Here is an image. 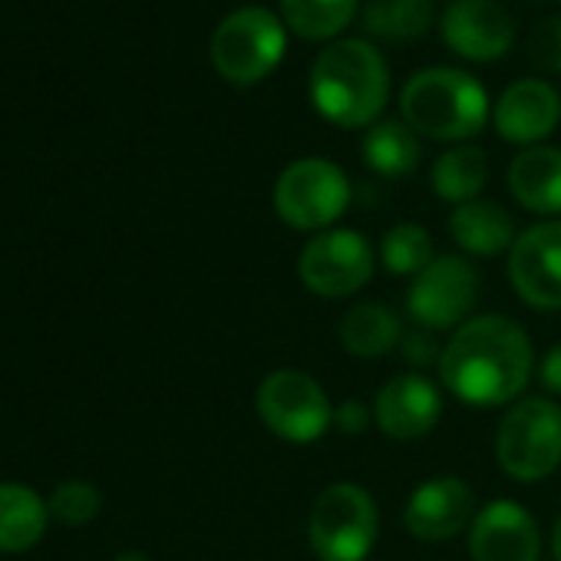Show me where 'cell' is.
I'll list each match as a JSON object with an SVG mask.
<instances>
[{
	"mask_svg": "<svg viewBox=\"0 0 561 561\" xmlns=\"http://www.w3.org/2000/svg\"><path fill=\"white\" fill-rule=\"evenodd\" d=\"M508 192L535 215H561V149H522L508 165Z\"/></svg>",
	"mask_w": 561,
	"mask_h": 561,
	"instance_id": "17",
	"label": "cell"
},
{
	"mask_svg": "<svg viewBox=\"0 0 561 561\" xmlns=\"http://www.w3.org/2000/svg\"><path fill=\"white\" fill-rule=\"evenodd\" d=\"M351 205V182L331 159H298L274 182V211L295 231H324Z\"/></svg>",
	"mask_w": 561,
	"mask_h": 561,
	"instance_id": "7",
	"label": "cell"
},
{
	"mask_svg": "<svg viewBox=\"0 0 561 561\" xmlns=\"http://www.w3.org/2000/svg\"><path fill=\"white\" fill-rule=\"evenodd\" d=\"M558 4H561V0H558Z\"/></svg>",
	"mask_w": 561,
	"mask_h": 561,
	"instance_id": "33",
	"label": "cell"
},
{
	"mask_svg": "<svg viewBox=\"0 0 561 561\" xmlns=\"http://www.w3.org/2000/svg\"><path fill=\"white\" fill-rule=\"evenodd\" d=\"M314 110L341 126L364 129L383 113L390 100V70L383 54L367 41H334L311 67Z\"/></svg>",
	"mask_w": 561,
	"mask_h": 561,
	"instance_id": "2",
	"label": "cell"
},
{
	"mask_svg": "<svg viewBox=\"0 0 561 561\" xmlns=\"http://www.w3.org/2000/svg\"><path fill=\"white\" fill-rule=\"evenodd\" d=\"M443 44L472 64H492L515 44V24L495 0H453L439 18Z\"/></svg>",
	"mask_w": 561,
	"mask_h": 561,
	"instance_id": "12",
	"label": "cell"
},
{
	"mask_svg": "<svg viewBox=\"0 0 561 561\" xmlns=\"http://www.w3.org/2000/svg\"><path fill=\"white\" fill-rule=\"evenodd\" d=\"M261 423L288 443H314L334 426V407L328 390L305 370H271L254 393Z\"/></svg>",
	"mask_w": 561,
	"mask_h": 561,
	"instance_id": "8",
	"label": "cell"
},
{
	"mask_svg": "<svg viewBox=\"0 0 561 561\" xmlns=\"http://www.w3.org/2000/svg\"><path fill=\"white\" fill-rule=\"evenodd\" d=\"M495 133L512 146H535L561 123V96L545 80H515L492 110Z\"/></svg>",
	"mask_w": 561,
	"mask_h": 561,
	"instance_id": "16",
	"label": "cell"
},
{
	"mask_svg": "<svg viewBox=\"0 0 561 561\" xmlns=\"http://www.w3.org/2000/svg\"><path fill=\"white\" fill-rule=\"evenodd\" d=\"M489 179V159L479 146H453L433 162V188L443 202L466 205L476 202Z\"/></svg>",
	"mask_w": 561,
	"mask_h": 561,
	"instance_id": "22",
	"label": "cell"
},
{
	"mask_svg": "<svg viewBox=\"0 0 561 561\" xmlns=\"http://www.w3.org/2000/svg\"><path fill=\"white\" fill-rule=\"evenodd\" d=\"M439 416H443L439 387L420 374L390 377L374 400V420L380 433L400 443L423 439L426 433H433Z\"/></svg>",
	"mask_w": 561,
	"mask_h": 561,
	"instance_id": "15",
	"label": "cell"
},
{
	"mask_svg": "<svg viewBox=\"0 0 561 561\" xmlns=\"http://www.w3.org/2000/svg\"><path fill=\"white\" fill-rule=\"evenodd\" d=\"M403 123L436 142H466L482 133L489 119L485 87L453 67H430L407 80L400 93Z\"/></svg>",
	"mask_w": 561,
	"mask_h": 561,
	"instance_id": "3",
	"label": "cell"
},
{
	"mask_svg": "<svg viewBox=\"0 0 561 561\" xmlns=\"http://www.w3.org/2000/svg\"><path fill=\"white\" fill-rule=\"evenodd\" d=\"M443 347H446V344H439V341L433 337V331H426V328H416V331L403 334V341H400V354H403L413 367H430V364L439 367Z\"/></svg>",
	"mask_w": 561,
	"mask_h": 561,
	"instance_id": "28",
	"label": "cell"
},
{
	"mask_svg": "<svg viewBox=\"0 0 561 561\" xmlns=\"http://www.w3.org/2000/svg\"><path fill=\"white\" fill-rule=\"evenodd\" d=\"M476 518L472 489L456 476H436L413 489L403 508L407 531L416 541H449Z\"/></svg>",
	"mask_w": 561,
	"mask_h": 561,
	"instance_id": "14",
	"label": "cell"
},
{
	"mask_svg": "<svg viewBox=\"0 0 561 561\" xmlns=\"http://www.w3.org/2000/svg\"><path fill=\"white\" fill-rule=\"evenodd\" d=\"M403 341L400 318L387 305H357L341 321V344L347 354L374 360L387 357Z\"/></svg>",
	"mask_w": 561,
	"mask_h": 561,
	"instance_id": "21",
	"label": "cell"
},
{
	"mask_svg": "<svg viewBox=\"0 0 561 561\" xmlns=\"http://www.w3.org/2000/svg\"><path fill=\"white\" fill-rule=\"evenodd\" d=\"M472 561H538L541 531L528 508L512 499L485 502L469 525Z\"/></svg>",
	"mask_w": 561,
	"mask_h": 561,
	"instance_id": "13",
	"label": "cell"
},
{
	"mask_svg": "<svg viewBox=\"0 0 561 561\" xmlns=\"http://www.w3.org/2000/svg\"><path fill=\"white\" fill-rule=\"evenodd\" d=\"M433 257L436 254H433L430 231L413 221L393 225L380 241V261L397 277H416L420 271H426L433 264Z\"/></svg>",
	"mask_w": 561,
	"mask_h": 561,
	"instance_id": "25",
	"label": "cell"
},
{
	"mask_svg": "<svg viewBox=\"0 0 561 561\" xmlns=\"http://www.w3.org/2000/svg\"><path fill=\"white\" fill-rule=\"evenodd\" d=\"M538 380H541V387H545L548 393L561 397V344H554V347L545 354V360H541V367H538Z\"/></svg>",
	"mask_w": 561,
	"mask_h": 561,
	"instance_id": "30",
	"label": "cell"
},
{
	"mask_svg": "<svg viewBox=\"0 0 561 561\" xmlns=\"http://www.w3.org/2000/svg\"><path fill=\"white\" fill-rule=\"evenodd\" d=\"M535 351L528 334L502 314L469 318L443 347V387L466 407H505L518 400L531 380Z\"/></svg>",
	"mask_w": 561,
	"mask_h": 561,
	"instance_id": "1",
	"label": "cell"
},
{
	"mask_svg": "<svg viewBox=\"0 0 561 561\" xmlns=\"http://www.w3.org/2000/svg\"><path fill=\"white\" fill-rule=\"evenodd\" d=\"M364 162L383 179H407L420 165V136L400 123V119H383L374 123L364 136Z\"/></svg>",
	"mask_w": 561,
	"mask_h": 561,
	"instance_id": "20",
	"label": "cell"
},
{
	"mask_svg": "<svg viewBox=\"0 0 561 561\" xmlns=\"http://www.w3.org/2000/svg\"><path fill=\"white\" fill-rule=\"evenodd\" d=\"M479 298V274L462 254H436L407 295V314L426 331H456L469 321Z\"/></svg>",
	"mask_w": 561,
	"mask_h": 561,
	"instance_id": "10",
	"label": "cell"
},
{
	"mask_svg": "<svg viewBox=\"0 0 561 561\" xmlns=\"http://www.w3.org/2000/svg\"><path fill=\"white\" fill-rule=\"evenodd\" d=\"M551 554L554 561H561V515L554 518V528H551Z\"/></svg>",
	"mask_w": 561,
	"mask_h": 561,
	"instance_id": "31",
	"label": "cell"
},
{
	"mask_svg": "<svg viewBox=\"0 0 561 561\" xmlns=\"http://www.w3.org/2000/svg\"><path fill=\"white\" fill-rule=\"evenodd\" d=\"M288 27L267 8H238L211 34V67L234 87L271 77L285 57Z\"/></svg>",
	"mask_w": 561,
	"mask_h": 561,
	"instance_id": "5",
	"label": "cell"
},
{
	"mask_svg": "<svg viewBox=\"0 0 561 561\" xmlns=\"http://www.w3.org/2000/svg\"><path fill=\"white\" fill-rule=\"evenodd\" d=\"M374 420V410L364 400H344L341 407H334V430L344 436H360Z\"/></svg>",
	"mask_w": 561,
	"mask_h": 561,
	"instance_id": "29",
	"label": "cell"
},
{
	"mask_svg": "<svg viewBox=\"0 0 561 561\" xmlns=\"http://www.w3.org/2000/svg\"><path fill=\"white\" fill-rule=\"evenodd\" d=\"M364 31L377 41L390 44H410L423 37L433 24V4L430 0H370L364 8Z\"/></svg>",
	"mask_w": 561,
	"mask_h": 561,
	"instance_id": "24",
	"label": "cell"
},
{
	"mask_svg": "<svg viewBox=\"0 0 561 561\" xmlns=\"http://www.w3.org/2000/svg\"><path fill=\"white\" fill-rule=\"evenodd\" d=\"M528 60L545 73H561V18H545L528 37Z\"/></svg>",
	"mask_w": 561,
	"mask_h": 561,
	"instance_id": "27",
	"label": "cell"
},
{
	"mask_svg": "<svg viewBox=\"0 0 561 561\" xmlns=\"http://www.w3.org/2000/svg\"><path fill=\"white\" fill-rule=\"evenodd\" d=\"M47 508L57 522L64 525H90L100 508H103V495L93 482H83V479H70V482H60L54 489V495L47 499Z\"/></svg>",
	"mask_w": 561,
	"mask_h": 561,
	"instance_id": "26",
	"label": "cell"
},
{
	"mask_svg": "<svg viewBox=\"0 0 561 561\" xmlns=\"http://www.w3.org/2000/svg\"><path fill=\"white\" fill-rule=\"evenodd\" d=\"M47 502L21 482H0V554L31 551L47 535Z\"/></svg>",
	"mask_w": 561,
	"mask_h": 561,
	"instance_id": "19",
	"label": "cell"
},
{
	"mask_svg": "<svg viewBox=\"0 0 561 561\" xmlns=\"http://www.w3.org/2000/svg\"><path fill=\"white\" fill-rule=\"evenodd\" d=\"M495 459L515 482H541L561 466V407L548 397L515 400L495 433Z\"/></svg>",
	"mask_w": 561,
	"mask_h": 561,
	"instance_id": "4",
	"label": "cell"
},
{
	"mask_svg": "<svg viewBox=\"0 0 561 561\" xmlns=\"http://www.w3.org/2000/svg\"><path fill=\"white\" fill-rule=\"evenodd\" d=\"M380 535L374 495L357 482L328 485L308 518V541L321 561H364Z\"/></svg>",
	"mask_w": 561,
	"mask_h": 561,
	"instance_id": "6",
	"label": "cell"
},
{
	"mask_svg": "<svg viewBox=\"0 0 561 561\" xmlns=\"http://www.w3.org/2000/svg\"><path fill=\"white\" fill-rule=\"evenodd\" d=\"M357 18V0H280V21L301 41H334Z\"/></svg>",
	"mask_w": 561,
	"mask_h": 561,
	"instance_id": "23",
	"label": "cell"
},
{
	"mask_svg": "<svg viewBox=\"0 0 561 561\" xmlns=\"http://www.w3.org/2000/svg\"><path fill=\"white\" fill-rule=\"evenodd\" d=\"M508 280L535 311H561V218L525 228L508 251Z\"/></svg>",
	"mask_w": 561,
	"mask_h": 561,
	"instance_id": "11",
	"label": "cell"
},
{
	"mask_svg": "<svg viewBox=\"0 0 561 561\" xmlns=\"http://www.w3.org/2000/svg\"><path fill=\"white\" fill-rule=\"evenodd\" d=\"M298 274L305 288L318 298H351L367 288V280L374 277V248L354 228L321 231L305 244L298 257Z\"/></svg>",
	"mask_w": 561,
	"mask_h": 561,
	"instance_id": "9",
	"label": "cell"
},
{
	"mask_svg": "<svg viewBox=\"0 0 561 561\" xmlns=\"http://www.w3.org/2000/svg\"><path fill=\"white\" fill-rule=\"evenodd\" d=\"M449 231H453L456 244L476 257H495L502 251H512V244L518 238L512 215L502 205L485 202V198L456 205V211L449 215Z\"/></svg>",
	"mask_w": 561,
	"mask_h": 561,
	"instance_id": "18",
	"label": "cell"
},
{
	"mask_svg": "<svg viewBox=\"0 0 561 561\" xmlns=\"http://www.w3.org/2000/svg\"><path fill=\"white\" fill-rule=\"evenodd\" d=\"M113 561H152V558L142 554V551H126V554H116Z\"/></svg>",
	"mask_w": 561,
	"mask_h": 561,
	"instance_id": "32",
	"label": "cell"
}]
</instances>
